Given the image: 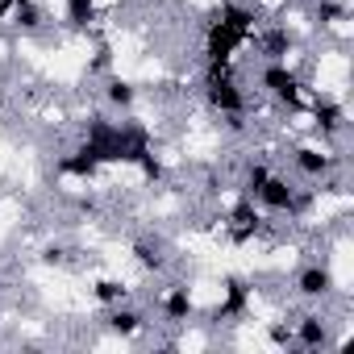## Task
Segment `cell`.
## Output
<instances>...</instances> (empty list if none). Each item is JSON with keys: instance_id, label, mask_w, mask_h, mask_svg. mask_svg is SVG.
Listing matches in <instances>:
<instances>
[{"instance_id": "6da1fadb", "label": "cell", "mask_w": 354, "mask_h": 354, "mask_svg": "<svg viewBox=\"0 0 354 354\" xmlns=\"http://www.w3.org/2000/svg\"><path fill=\"white\" fill-rule=\"evenodd\" d=\"M84 146L100 158V167H104V162L138 167V158H142L146 150H154L150 129H146L142 121H133V117H125V121H109V117H100V113L84 121Z\"/></svg>"}, {"instance_id": "7a4b0ae2", "label": "cell", "mask_w": 354, "mask_h": 354, "mask_svg": "<svg viewBox=\"0 0 354 354\" xmlns=\"http://www.w3.org/2000/svg\"><path fill=\"white\" fill-rule=\"evenodd\" d=\"M259 88L279 104V109H288L292 117H300L304 109H308V96H304V80L288 67V63H263V71H259Z\"/></svg>"}, {"instance_id": "3957f363", "label": "cell", "mask_w": 354, "mask_h": 354, "mask_svg": "<svg viewBox=\"0 0 354 354\" xmlns=\"http://www.w3.org/2000/svg\"><path fill=\"white\" fill-rule=\"evenodd\" d=\"M254 34L259 30H242L217 13V21H209V30H205V63H234V55L254 42Z\"/></svg>"}, {"instance_id": "277c9868", "label": "cell", "mask_w": 354, "mask_h": 354, "mask_svg": "<svg viewBox=\"0 0 354 354\" xmlns=\"http://www.w3.org/2000/svg\"><path fill=\"white\" fill-rule=\"evenodd\" d=\"M254 205L267 213V217H296V213H304V205H308V196H300V188L288 180V175H267V184L259 188V196H254Z\"/></svg>"}, {"instance_id": "5b68a950", "label": "cell", "mask_w": 354, "mask_h": 354, "mask_svg": "<svg viewBox=\"0 0 354 354\" xmlns=\"http://www.w3.org/2000/svg\"><path fill=\"white\" fill-rule=\"evenodd\" d=\"M221 225H225V234H230L234 246H246V242L263 238V230H267V213H263L250 196H238V201L230 205V213H225Z\"/></svg>"}, {"instance_id": "8992f818", "label": "cell", "mask_w": 354, "mask_h": 354, "mask_svg": "<svg viewBox=\"0 0 354 354\" xmlns=\"http://www.w3.org/2000/svg\"><path fill=\"white\" fill-rule=\"evenodd\" d=\"M304 113L313 117V129H317L321 138L342 133V129H346V121H350V117H346V104H342V100H333V96H313Z\"/></svg>"}, {"instance_id": "52a82bcc", "label": "cell", "mask_w": 354, "mask_h": 354, "mask_svg": "<svg viewBox=\"0 0 354 354\" xmlns=\"http://www.w3.org/2000/svg\"><path fill=\"white\" fill-rule=\"evenodd\" d=\"M292 346L296 350H329L333 337H329V321L321 313H304L300 321H292Z\"/></svg>"}, {"instance_id": "ba28073f", "label": "cell", "mask_w": 354, "mask_h": 354, "mask_svg": "<svg viewBox=\"0 0 354 354\" xmlns=\"http://www.w3.org/2000/svg\"><path fill=\"white\" fill-rule=\"evenodd\" d=\"M292 167L304 175V180H313V184H321L325 175L337 167V158L329 154V150H321V146H313V142H300L296 150H292Z\"/></svg>"}, {"instance_id": "9c48e42d", "label": "cell", "mask_w": 354, "mask_h": 354, "mask_svg": "<svg viewBox=\"0 0 354 354\" xmlns=\"http://www.w3.org/2000/svg\"><path fill=\"white\" fill-rule=\"evenodd\" d=\"M333 271L325 267V263H308V267H300L296 271V292L304 296V300H329L333 296Z\"/></svg>"}, {"instance_id": "30bf717a", "label": "cell", "mask_w": 354, "mask_h": 354, "mask_svg": "<svg viewBox=\"0 0 354 354\" xmlns=\"http://www.w3.org/2000/svg\"><path fill=\"white\" fill-rule=\"evenodd\" d=\"M250 46H259L263 63H288V50H292V30H288V26H279V21H271L267 30H259V34H254V42H250Z\"/></svg>"}, {"instance_id": "8fae6325", "label": "cell", "mask_w": 354, "mask_h": 354, "mask_svg": "<svg viewBox=\"0 0 354 354\" xmlns=\"http://www.w3.org/2000/svg\"><path fill=\"white\" fill-rule=\"evenodd\" d=\"M250 313V283L246 279H225V300L209 313V321H238V317H246Z\"/></svg>"}, {"instance_id": "7c38bea8", "label": "cell", "mask_w": 354, "mask_h": 354, "mask_svg": "<svg viewBox=\"0 0 354 354\" xmlns=\"http://www.w3.org/2000/svg\"><path fill=\"white\" fill-rule=\"evenodd\" d=\"M59 175H67V180H80V184H92L96 175H100V158L80 142L71 154H63V158H59Z\"/></svg>"}, {"instance_id": "4fadbf2b", "label": "cell", "mask_w": 354, "mask_h": 354, "mask_svg": "<svg viewBox=\"0 0 354 354\" xmlns=\"http://www.w3.org/2000/svg\"><path fill=\"white\" fill-rule=\"evenodd\" d=\"M104 329L109 333H117L121 342H129V337H138L142 329H146V317L125 300V304H113V308H104Z\"/></svg>"}, {"instance_id": "5bb4252c", "label": "cell", "mask_w": 354, "mask_h": 354, "mask_svg": "<svg viewBox=\"0 0 354 354\" xmlns=\"http://www.w3.org/2000/svg\"><path fill=\"white\" fill-rule=\"evenodd\" d=\"M158 313H162V321H171V325H184V321H192V313H196V304H192V292H188L184 283H171V288L158 296Z\"/></svg>"}, {"instance_id": "9a60e30c", "label": "cell", "mask_w": 354, "mask_h": 354, "mask_svg": "<svg viewBox=\"0 0 354 354\" xmlns=\"http://www.w3.org/2000/svg\"><path fill=\"white\" fill-rule=\"evenodd\" d=\"M104 104L117 109V113H129L138 104V84L125 80V75H109L104 80Z\"/></svg>"}, {"instance_id": "2e32d148", "label": "cell", "mask_w": 354, "mask_h": 354, "mask_svg": "<svg viewBox=\"0 0 354 354\" xmlns=\"http://www.w3.org/2000/svg\"><path fill=\"white\" fill-rule=\"evenodd\" d=\"M42 21H46V13H42L38 0H17V5L9 9V26H13V30H21V34L42 30Z\"/></svg>"}, {"instance_id": "e0dca14e", "label": "cell", "mask_w": 354, "mask_h": 354, "mask_svg": "<svg viewBox=\"0 0 354 354\" xmlns=\"http://www.w3.org/2000/svg\"><path fill=\"white\" fill-rule=\"evenodd\" d=\"M92 300H96L100 308L125 304V300H129V283H125V279H96V283H92Z\"/></svg>"}, {"instance_id": "ac0fdd59", "label": "cell", "mask_w": 354, "mask_h": 354, "mask_svg": "<svg viewBox=\"0 0 354 354\" xmlns=\"http://www.w3.org/2000/svg\"><path fill=\"white\" fill-rule=\"evenodd\" d=\"M63 21L71 30H88L96 21V0H63Z\"/></svg>"}, {"instance_id": "d6986e66", "label": "cell", "mask_w": 354, "mask_h": 354, "mask_svg": "<svg viewBox=\"0 0 354 354\" xmlns=\"http://www.w3.org/2000/svg\"><path fill=\"white\" fill-rule=\"evenodd\" d=\"M267 175H271V162H246V171H242V184H238V196H259V188L267 184Z\"/></svg>"}, {"instance_id": "ffe728a7", "label": "cell", "mask_w": 354, "mask_h": 354, "mask_svg": "<svg viewBox=\"0 0 354 354\" xmlns=\"http://www.w3.org/2000/svg\"><path fill=\"white\" fill-rule=\"evenodd\" d=\"M313 17L321 21V30H329V26H342V21H350V9H346V0H317Z\"/></svg>"}, {"instance_id": "44dd1931", "label": "cell", "mask_w": 354, "mask_h": 354, "mask_svg": "<svg viewBox=\"0 0 354 354\" xmlns=\"http://www.w3.org/2000/svg\"><path fill=\"white\" fill-rule=\"evenodd\" d=\"M133 259H138V267H142V271H162V267H167V259H162L158 242H133Z\"/></svg>"}, {"instance_id": "7402d4cb", "label": "cell", "mask_w": 354, "mask_h": 354, "mask_svg": "<svg viewBox=\"0 0 354 354\" xmlns=\"http://www.w3.org/2000/svg\"><path fill=\"white\" fill-rule=\"evenodd\" d=\"M267 342L279 346V350H292V325L288 321H271L267 325Z\"/></svg>"}, {"instance_id": "603a6c76", "label": "cell", "mask_w": 354, "mask_h": 354, "mask_svg": "<svg viewBox=\"0 0 354 354\" xmlns=\"http://www.w3.org/2000/svg\"><path fill=\"white\" fill-rule=\"evenodd\" d=\"M146 5H154V9H158V5H171V0H146Z\"/></svg>"}]
</instances>
